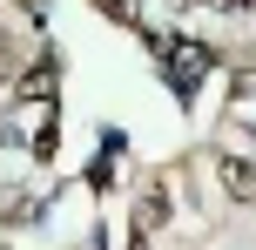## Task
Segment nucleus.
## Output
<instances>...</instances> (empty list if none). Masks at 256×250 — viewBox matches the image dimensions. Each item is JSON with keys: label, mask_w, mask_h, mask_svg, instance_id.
<instances>
[{"label": "nucleus", "mask_w": 256, "mask_h": 250, "mask_svg": "<svg viewBox=\"0 0 256 250\" xmlns=\"http://www.w3.org/2000/svg\"><path fill=\"white\" fill-rule=\"evenodd\" d=\"M162 223H168V189L142 183V196H135V237H148V230H162Z\"/></svg>", "instance_id": "1"}, {"label": "nucleus", "mask_w": 256, "mask_h": 250, "mask_svg": "<svg viewBox=\"0 0 256 250\" xmlns=\"http://www.w3.org/2000/svg\"><path fill=\"white\" fill-rule=\"evenodd\" d=\"M202 68H209V54L196 48V41H189V48H176V54H168V81H176L182 95H189L196 81H202Z\"/></svg>", "instance_id": "2"}, {"label": "nucleus", "mask_w": 256, "mask_h": 250, "mask_svg": "<svg viewBox=\"0 0 256 250\" xmlns=\"http://www.w3.org/2000/svg\"><path fill=\"white\" fill-rule=\"evenodd\" d=\"M222 189H230V196H243V203H256V162L222 156Z\"/></svg>", "instance_id": "3"}]
</instances>
